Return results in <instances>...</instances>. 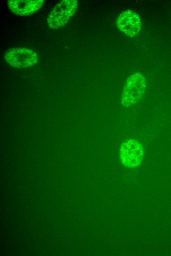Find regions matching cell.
I'll return each mask as SVG.
<instances>
[{"instance_id":"cell-3","label":"cell","mask_w":171,"mask_h":256,"mask_svg":"<svg viewBox=\"0 0 171 256\" xmlns=\"http://www.w3.org/2000/svg\"><path fill=\"white\" fill-rule=\"evenodd\" d=\"M4 58L9 64L16 68L30 67L39 61L37 54L33 50L24 47H14L7 50Z\"/></svg>"},{"instance_id":"cell-6","label":"cell","mask_w":171,"mask_h":256,"mask_svg":"<svg viewBox=\"0 0 171 256\" xmlns=\"http://www.w3.org/2000/svg\"><path fill=\"white\" fill-rule=\"evenodd\" d=\"M43 0H9L7 2L9 9L19 16H28L39 10L43 6Z\"/></svg>"},{"instance_id":"cell-1","label":"cell","mask_w":171,"mask_h":256,"mask_svg":"<svg viewBox=\"0 0 171 256\" xmlns=\"http://www.w3.org/2000/svg\"><path fill=\"white\" fill-rule=\"evenodd\" d=\"M78 5L76 0H63L57 3L47 18L50 28L56 30L64 26L75 13Z\"/></svg>"},{"instance_id":"cell-2","label":"cell","mask_w":171,"mask_h":256,"mask_svg":"<svg viewBox=\"0 0 171 256\" xmlns=\"http://www.w3.org/2000/svg\"><path fill=\"white\" fill-rule=\"evenodd\" d=\"M146 79L140 72L131 75L126 80L121 96L122 104L132 106L142 97L146 89Z\"/></svg>"},{"instance_id":"cell-5","label":"cell","mask_w":171,"mask_h":256,"mask_svg":"<svg viewBox=\"0 0 171 256\" xmlns=\"http://www.w3.org/2000/svg\"><path fill=\"white\" fill-rule=\"evenodd\" d=\"M118 29L128 36L134 37L139 33L141 21L139 16L132 10L122 12L117 19Z\"/></svg>"},{"instance_id":"cell-4","label":"cell","mask_w":171,"mask_h":256,"mask_svg":"<svg viewBox=\"0 0 171 256\" xmlns=\"http://www.w3.org/2000/svg\"><path fill=\"white\" fill-rule=\"evenodd\" d=\"M143 155L142 145L135 140H128L121 145L120 158L122 164L126 167L132 168L141 164Z\"/></svg>"}]
</instances>
